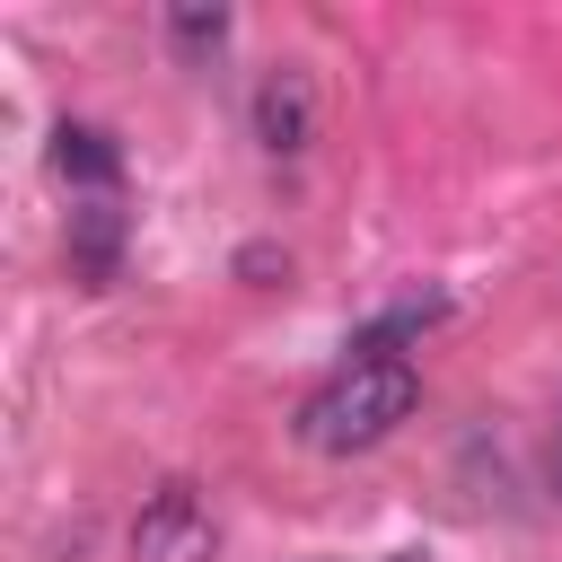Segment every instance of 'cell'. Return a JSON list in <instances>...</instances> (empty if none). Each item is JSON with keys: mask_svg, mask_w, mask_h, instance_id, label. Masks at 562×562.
Returning <instances> with one entry per match:
<instances>
[{"mask_svg": "<svg viewBox=\"0 0 562 562\" xmlns=\"http://www.w3.org/2000/svg\"><path fill=\"white\" fill-rule=\"evenodd\" d=\"M386 562H430V553H422V544H404V553H386Z\"/></svg>", "mask_w": 562, "mask_h": 562, "instance_id": "cell-8", "label": "cell"}, {"mask_svg": "<svg viewBox=\"0 0 562 562\" xmlns=\"http://www.w3.org/2000/svg\"><path fill=\"white\" fill-rule=\"evenodd\" d=\"M53 176H61V184H88V193H105V184L123 176V149H114V132H105V123H61V132H53Z\"/></svg>", "mask_w": 562, "mask_h": 562, "instance_id": "cell-4", "label": "cell"}, {"mask_svg": "<svg viewBox=\"0 0 562 562\" xmlns=\"http://www.w3.org/2000/svg\"><path fill=\"white\" fill-rule=\"evenodd\" d=\"M255 140H263L272 158H307V149H316V79H307L299 61H272V70L255 79Z\"/></svg>", "mask_w": 562, "mask_h": 562, "instance_id": "cell-3", "label": "cell"}, {"mask_svg": "<svg viewBox=\"0 0 562 562\" xmlns=\"http://www.w3.org/2000/svg\"><path fill=\"white\" fill-rule=\"evenodd\" d=\"M422 404V369L413 360H342L307 404H299V439L316 457H360L378 448L395 422H413Z\"/></svg>", "mask_w": 562, "mask_h": 562, "instance_id": "cell-1", "label": "cell"}, {"mask_svg": "<svg viewBox=\"0 0 562 562\" xmlns=\"http://www.w3.org/2000/svg\"><path fill=\"white\" fill-rule=\"evenodd\" d=\"M553 501H562V439H553Z\"/></svg>", "mask_w": 562, "mask_h": 562, "instance_id": "cell-9", "label": "cell"}, {"mask_svg": "<svg viewBox=\"0 0 562 562\" xmlns=\"http://www.w3.org/2000/svg\"><path fill=\"white\" fill-rule=\"evenodd\" d=\"M114 255H123V211H114V202L70 211V263H79L88 281H114Z\"/></svg>", "mask_w": 562, "mask_h": 562, "instance_id": "cell-6", "label": "cell"}, {"mask_svg": "<svg viewBox=\"0 0 562 562\" xmlns=\"http://www.w3.org/2000/svg\"><path fill=\"white\" fill-rule=\"evenodd\" d=\"M439 316H448V299H439V290H422V299H404V307H386L378 325H360V334H351V360H404L395 342H422V334H430Z\"/></svg>", "mask_w": 562, "mask_h": 562, "instance_id": "cell-5", "label": "cell"}, {"mask_svg": "<svg viewBox=\"0 0 562 562\" xmlns=\"http://www.w3.org/2000/svg\"><path fill=\"white\" fill-rule=\"evenodd\" d=\"M167 35H176L184 61H202V53L228 44V9H220V0H184V9H167Z\"/></svg>", "mask_w": 562, "mask_h": 562, "instance_id": "cell-7", "label": "cell"}, {"mask_svg": "<svg viewBox=\"0 0 562 562\" xmlns=\"http://www.w3.org/2000/svg\"><path fill=\"white\" fill-rule=\"evenodd\" d=\"M132 562H220V518L193 483H167L132 518Z\"/></svg>", "mask_w": 562, "mask_h": 562, "instance_id": "cell-2", "label": "cell"}]
</instances>
